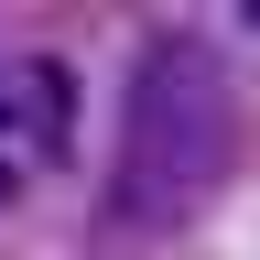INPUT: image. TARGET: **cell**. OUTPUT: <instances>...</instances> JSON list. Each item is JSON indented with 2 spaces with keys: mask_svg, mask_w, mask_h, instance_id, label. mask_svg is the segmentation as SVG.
Returning <instances> with one entry per match:
<instances>
[{
  "mask_svg": "<svg viewBox=\"0 0 260 260\" xmlns=\"http://www.w3.org/2000/svg\"><path fill=\"white\" fill-rule=\"evenodd\" d=\"M228 76L217 44L162 32L152 65L130 76V130H119V174H109V217L119 228H184L195 195L228 174Z\"/></svg>",
  "mask_w": 260,
  "mask_h": 260,
  "instance_id": "6da1fadb",
  "label": "cell"
},
{
  "mask_svg": "<svg viewBox=\"0 0 260 260\" xmlns=\"http://www.w3.org/2000/svg\"><path fill=\"white\" fill-rule=\"evenodd\" d=\"M65 119H76V76L65 65H0V141H22V152H65Z\"/></svg>",
  "mask_w": 260,
  "mask_h": 260,
  "instance_id": "7a4b0ae2",
  "label": "cell"
},
{
  "mask_svg": "<svg viewBox=\"0 0 260 260\" xmlns=\"http://www.w3.org/2000/svg\"><path fill=\"white\" fill-rule=\"evenodd\" d=\"M0 206H11V162H0Z\"/></svg>",
  "mask_w": 260,
  "mask_h": 260,
  "instance_id": "3957f363",
  "label": "cell"
}]
</instances>
